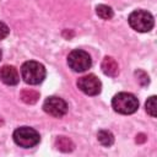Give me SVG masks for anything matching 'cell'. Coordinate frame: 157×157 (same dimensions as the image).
<instances>
[{
	"label": "cell",
	"instance_id": "cell-1",
	"mask_svg": "<svg viewBox=\"0 0 157 157\" xmlns=\"http://www.w3.org/2000/svg\"><path fill=\"white\" fill-rule=\"evenodd\" d=\"M45 75L47 71L44 65L38 61L28 60L21 66V77L28 85H39L45 78Z\"/></svg>",
	"mask_w": 157,
	"mask_h": 157
},
{
	"label": "cell",
	"instance_id": "cell-2",
	"mask_svg": "<svg viewBox=\"0 0 157 157\" xmlns=\"http://www.w3.org/2000/svg\"><path fill=\"white\" fill-rule=\"evenodd\" d=\"M112 107L117 113L120 114H132L139 108L137 98L129 92H119L112 99Z\"/></svg>",
	"mask_w": 157,
	"mask_h": 157
},
{
	"label": "cell",
	"instance_id": "cell-3",
	"mask_svg": "<svg viewBox=\"0 0 157 157\" xmlns=\"http://www.w3.org/2000/svg\"><path fill=\"white\" fill-rule=\"evenodd\" d=\"M13 141L17 146L22 148H31L39 144L40 135L39 132L29 126H20L13 131Z\"/></svg>",
	"mask_w": 157,
	"mask_h": 157
},
{
	"label": "cell",
	"instance_id": "cell-4",
	"mask_svg": "<svg viewBox=\"0 0 157 157\" xmlns=\"http://www.w3.org/2000/svg\"><path fill=\"white\" fill-rule=\"evenodd\" d=\"M128 22L132 29H135L136 32H141V33L150 32L155 25L153 16L146 10L132 11L128 17Z\"/></svg>",
	"mask_w": 157,
	"mask_h": 157
},
{
	"label": "cell",
	"instance_id": "cell-5",
	"mask_svg": "<svg viewBox=\"0 0 157 157\" xmlns=\"http://www.w3.org/2000/svg\"><path fill=\"white\" fill-rule=\"evenodd\" d=\"M67 65L75 72H83L92 65L90 54L82 49H74L67 55Z\"/></svg>",
	"mask_w": 157,
	"mask_h": 157
},
{
	"label": "cell",
	"instance_id": "cell-6",
	"mask_svg": "<svg viewBox=\"0 0 157 157\" xmlns=\"http://www.w3.org/2000/svg\"><path fill=\"white\" fill-rule=\"evenodd\" d=\"M67 103L60 98V97H56V96H52V97H48L44 103H43V110L52 115V117H55V118H61L64 117L66 113H67Z\"/></svg>",
	"mask_w": 157,
	"mask_h": 157
},
{
	"label": "cell",
	"instance_id": "cell-7",
	"mask_svg": "<svg viewBox=\"0 0 157 157\" xmlns=\"http://www.w3.org/2000/svg\"><path fill=\"white\" fill-rule=\"evenodd\" d=\"M77 87L87 96H97L102 90V82L96 75L88 74L77 80Z\"/></svg>",
	"mask_w": 157,
	"mask_h": 157
},
{
	"label": "cell",
	"instance_id": "cell-8",
	"mask_svg": "<svg viewBox=\"0 0 157 157\" xmlns=\"http://www.w3.org/2000/svg\"><path fill=\"white\" fill-rule=\"evenodd\" d=\"M0 80L9 86H15L20 81V75L18 71L15 66L12 65H4L0 69Z\"/></svg>",
	"mask_w": 157,
	"mask_h": 157
},
{
	"label": "cell",
	"instance_id": "cell-9",
	"mask_svg": "<svg viewBox=\"0 0 157 157\" xmlns=\"http://www.w3.org/2000/svg\"><path fill=\"white\" fill-rule=\"evenodd\" d=\"M101 69L103 71L104 75L110 76V77H115L119 74V66L118 63L115 61L114 58L112 56H105L102 63H101Z\"/></svg>",
	"mask_w": 157,
	"mask_h": 157
},
{
	"label": "cell",
	"instance_id": "cell-10",
	"mask_svg": "<svg viewBox=\"0 0 157 157\" xmlns=\"http://www.w3.org/2000/svg\"><path fill=\"white\" fill-rule=\"evenodd\" d=\"M54 145L61 152H71L75 148V145H74L72 140L69 139V137H66V136H58L55 139Z\"/></svg>",
	"mask_w": 157,
	"mask_h": 157
},
{
	"label": "cell",
	"instance_id": "cell-11",
	"mask_svg": "<svg viewBox=\"0 0 157 157\" xmlns=\"http://www.w3.org/2000/svg\"><path fill=\"white\" fill-rule=\"evenodd\" d=\"M20 98L26 104H34L39 99V92L29 88H25L20 92Z\"/></svg>",
	"mask_w": 157,
	"mask_h": 157
},
{
	"label": "cell",
	"instance_id": "cell-12",
	"mask_svg": "<svg viewBox=\"0 0 157 157\" xmlns=\"http://www.w3.org/2000/svg\"><path fill=\"white\" fill-rule=\"evenodd\" d=\"M97 139L104 147H110L114 144V135L109 130H99L97 132Z\"/></svg>",
	"mask_w": 157,
	"mask_h": 157
},
{
	"label": "cell",
	"instance_id": "cell-13",
	"mask_svg": "<svg viewBox=\"0 0 157 157\" xmlns=\"http://www.w3.org/2000/svg\"><path fill=\"white\" fill-rule=\"evenodd\" d=\"M96 13L98 15V17H101L103 20H110L114 16L112 7L108 5H103V4L96 6Z\"/></svg>",
	"mask_w": 157,
	"mask_h": 157
},
{
	"label": "cell",
	"instance_id": "cell-14",
	"mask_svg": "<svg viewBox=\"0 0 157 157\" xmlns=\"http://www.w3.org/2000/svg\"><path fill=\"white\" fill-rule=\"evenodd\" d=\"M145 108H146V112H147L152 118H156V96H151V97L146 101Z\"/></svg>",
	"mask_w": 157,
	"mask_h": 157
},
{
	"label": "cell",
	"instance_id": "cell-15",
	"mask_svg": "<svg viewBox=\"0 0 157 157\" xmlns=\"http://www.w3.org/2000/svg\"><path fill=\"white\" fill-rule=\"evenodd\" d=\"M135 76H136L137 82H139L141 86H147V85L150 83V77H148V75H147L145 71L137 70V71H135Z\"/></svg>",
	"mask_w": 157,
	"mask_h": 157
},
{
	"label": "cell",
	"instance_id": "cell-16",
	"mask_svg": "<svg viewBox=\"0 0 157 157\" xmlns=\"http://www.w3.org/2000/svg\"><path fill=\"white\" fill-rule=\"evenodd\" d=\"M9 33H10V28L7 27V25L0 21V40L5 39L9 36Z\"/></svg>",
	"mask_w": 157,
	"mask_h": 157
},
{
	"label": "cell",
	"instance_id": "cell-17",
	"mask_svg": "<svg viewBox=\"0 0 157 157\" xmlns=\"http://www.w3.org/2000/svg\"><path fill=\"white\" fill-rule=\"evenodd\" d=\"M145 140H146V136L144 134H140L136 136V142H144Z\"/></svg>",
	"mask_w": 157,
	"mask_h": 157
},
{
	"label": "cell",
	"instance_id": "cell-18",
	"mask_svg": "<svg viewBox=\"0 0 157 157\" xmlns=\"http://www.w3.org/2000/svg\"><path fill=\"white\" fill-rule=\"evenodd\" d=\"M2 124H4V120H2V119H1V117H0V126H1Z\"/></svg>",
	"mask_w": 157,
	"mask_h": 157
},
{
	"label": "cell",
	"instance_id": "cell-19",
	"mask_svg": "<svg viewBox=\"0 0 157 157\" xmlns=\"http://www.w3.org/2000/svg\"><path fill=\"white\" fill-rule=\"evenodd\" d=\"M0 60H1V49H0Z\"/></svg>",
	"mask_w": 157,
	"mask_h": 157
}]
</instances>
